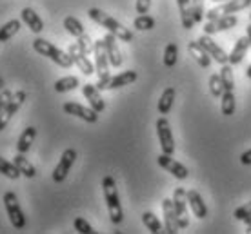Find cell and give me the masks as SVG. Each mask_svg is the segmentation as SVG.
Returning a JSON list of instances; mask_svg holds the SVG:
<instances>
[{
    "mask_svg": "<svg viewBox=\"0 0 251 234\" xmlns=\"http://www.w3.org/2000/svg\"><path fill=\"white\" fill-rule=\"evenodd\" d=\"M80 85V80L76 76H64V78H58L55 82V91L57 93H68V91H73Z\"/></svg>",
    "mask_w": 251,
    "mask_h": 234,
    "instance_id": "83f0119b",
    "label": "cell"
},
{
    "mask_svg": "<svg viewBox=\"0 0 251 234\" xmlns=\"http://www.w3.org/2000/svg\"><path fill=\"white\" fill-rule=\"evenodd\" d=\"M102 191H104V198H106L107 213L113 223H120L124 220V213H122V205H120L119 191H117V184H115L113 176H104L102 180Z\"/></svg>",
    "mask_w": 251,
    "mask_h": 234,
    "instance_id": "7a4b0ae2",
    "label": "cell"
},
{
    "mask_svg": "<svg viewBox=\"0 0 251 234\" xmlns=\"http://www.w3.org/2000/svg\"><path fill=\"white\" fill-rule=\"evenodd\" d=\"M158 165L162 167V169H166L168 172H171L173 176L176 178V180H186L189 174V171L184 167L180 162H176V160L171 158V154H166V152H162L160 156L157 158Z\"/></svg>",
    "mask_w": 251,
    "mask_h": 234,
    "instance_id": "9a60e30c",
    "label": "cell"
},
{
    "mask_svg": "<svg viewBox=\"0 0 251 234\" xmlns=\"http://www.w3.org/2000/svg\"><path fill=\"white\" fill-rule=\"evenodd\" d=\"M4 205H6L7 216H9V220H11L13 227L19 229V231L20 229H24L25 227L24 211L20 209L19 198H17V194H15L13 191H7L6 194H4Z\"/></svg>",
    "mask_w": 251,
    "mask_h": 234,
    "instance_id": "277c9868",
    "label": "cell"
},
{
    "mask_svg": "<svg viewBox=\"0 0 251 234\" xmlns=\"http://www.w3.org/2000/svg\"><path fill=\"white\" fill-rule=\"evenodd\" d=\"M220 80H222L224 91H233L235 89V78H233L231 64H222V67H220Z\"/></svg>",
    "mask_w": 251,
    "mask_h": 234,
    "instance_id": "d6a6232c",
    "label": "cell"
},
{
    "mask_svg": "<svg viewBox=\"0 0 251 234\" xmlns=\"http://www.w3.org/2000/svg\"><path fill=\"white\" fill-rule=\"evenodd\" d=\"M0 174L11 178V180H17L22 172L19 171V167L15 165V162L11 164V162H7V160H4L2 156H0Z\"/></svg>",
    "mask_w": 251,
    "mask_h": 234,
    "instance_id": "836d02e7",
    "label": "cell"
},
{
    "mask_svg": "<svg viewBox=\"0 0 251 234\" xmlns=\"http://www.w3.org/2000/svg\"><path fill=\"white\" fill-rule=\"evenodd\" d=\"M250 6H251V0H227L224 4H220V6L209 9V11L206 13V20L219 19L222 15H233V13H239Z\"/></svg>",
    "mask_w": 251,
    "mask_h": 234,
    "instance_id": "8992f818",
    "label": "cell"
},
{
    "mask_svg": "<svg viewBox=\"0 0 251 234\" xmlns=\"http://www.w3.org/2000/svg\"><path fill=\"white\" fill-rule=\"evenodd\" d=\"M73 227H75V231H78V233H82V234H95L93 227H91L84 218H75Z\"/></svg>",
    "mask_w": 251,
    "mask_h": 234,
    "instance_id": "60d3db41",
    "label": "cell"
},
{
    "mask_svg": "<svg viewBox=\"0 0 251 234\" xmlns=\"http://www.w3.org/2000/svg\"><path fill=\"white\" fill-rule=\"evenodd\" d=\"M20 17H22V22H24L33 33H42V29H44V22H42V19L38 17V13L35 11V9H31V7H24L22 13H20Z\"/></svg>",
    "mask_w": 251,
    "mask_h": 234,
    "instance_id": "ffe728a7",
    "label": "cell"
},
{
    "mask_svg": "<svg viewBox=\"0 0 251 234\" xmlns=\"http://www.w3.org/2000/svg\"><path fill=\"white\" fill-rule=\"evenodd\" d=\"M20 29V20H9L0 27V42H7L9 38H13Z\"/></svg>",
    "mask_w": 251,
    "mask_h": 234,
    "instance_id": "f546056e",
    "label": "cell"
},
{
    "mask_svg": "<svg viewBox=\"0 0 251 234\" xmlns=\"http://www.w3.org/2000/svg\"><path fill=\"white\" fill-rule=\"evenodd\" d=\"M209 91L215 98H220L222 93H224V85H222V80H220V75H211L209 76Z\"/></svg>",
    "mask_w": 251,
    "mask_h": 234,
    "instance_id": "8d00e7d4",
    "label": "cell"
},
{
    "mask_svg": "<svg viewBox=\"0 0 251 234\" xmlns=\"http://www.w3.org/2000/svg\"><path fill=\"white\" fill-rule=\"evenodd\" d=\"M186 198H188V205L191 207L193 214L197 216V218L204 220V218L207 216V207H206V202L202 200L201 194H199L195 189H189V191H186Z\"/></svg>",
    "mask_w": 251,
    "mask_h": 234,
    "instance_id": "d6986e66",
    "label": "cell"
},
{
    "mask_svg": "<svg viewBox=\"0 0 251 234\" xmlns=\"http://www.w3.org/2000/svg\"><path fill=\"white\" fill-rule=\"evenodd\" d=\"M64 113L68 114H73L76 118H80V120L88 122V124H97L99 122V114L93 107H86V106H80V104H76V102H66L62 106Z\"/></svg>",
    "mask_w": 251,
    "mask_h": 234,
    "instance_id": "9c48e42d",
    "label": "cell"
},
{
    "mask_svg": "<svg viewBox=\"0 0 251 234\" xmlns=\"http://www.w3.org/2000/svg\"><path fill=\"white\" fill-rule=\"evenodd\" d=\"M76 44H78V47H80L82 53H86V55H91L93 49H95V42L89 38L88 33H84L82 37L76 38Z\"/></svg>",
    "mask_w": 251,
    "mask_h": 234,
    "instance_id": "74e56055",
    "label": "cell"
},
{
    "mask_svg": "<svg viewBox=\"0 0 251 234\" xmlns=\"http://www.w3.org/2000/svg\"><path fill=\"white\" fill-rule=\"evenodd\" d=\"M176 57H178V45L175 42L166 45V51H164V65L166 67H173L176 64Z\"/></svg>",
    "mask_w": 251,
    "mask_h": 234,
    "instance_id": "e575fe53",
    "label": "cell"
},
{
    "mask_svg": "<svg viewBox=\"0 0 251 234\" xmlns=\"http://www.w3.org/2000/svg\"><path fill=\"white\" fill-rule=\"evenodd\" d=\"M188 51H189V55L193 57V60L201 67H204V69H207L209 65H211V57H209V53H207L204 47H202L199 42H189L188 44Z\"/></svg>",
    "mask_w": 251,
    "mask_h": 234,
    "instance_id": "44dd1931",
    "label": "cell"
},
{
    "mask_svg": "<svg viewBox=\"0 0 251 234\" xmlns=\"http://www.w3.org/2000/svg\"><path fill=\"white\" fill-rule=\"evenodd\" d=\"M176 6L180 11V22H182L184 29H193L195 27V17H193V6L191 0H176Z\"/></svg>",
    "mask_w": 251,
    "mask_h": 234,
    "instance_id": "7402d4cb",
    "label": "cell"
},
{
    "mask_svg": "<svg viewBox=\"0 0 251 234\" xmlns=\"http://www.w3.org/2000/svg\"><path fill=\"white\" fill-rule=\"evenodd\" d=\"M13 93L9 89H4V91H0V113H2V109L7 106V102L11 100Z\"/></svg>",
    "mask_w": 251,
    "mask_h": 234,
    "instance_id": "7bdbcfd3",
    "label": "cell"
},
{
    "mask_svg": "<svg viewBox=\"0 0 251 234\" xmlns=\"http://www.w3.org/2000/svg\"><path fill=\"white\" fill-rule=\"evenodd\" d=\"M33 49L37 51L38 55L48 57L51 62L58 64V65H60V67H64V69H68V67H71V65L75 64L69 53L62 51L60 47H57V45H53L51 42L44 40V38H35V40H33Z\"/></svg>",
    "mask_w": 251,
    "mask_h": 234,
    "instance_id": "3957f363",
    "label": "cell"
},
{
    "mask_svg": "<svg viewBox=\"0 0 251 234\" xmlns=\"http://www.w3.org/2000/svg\"><path fill=\"white\" fill-rule=\"evenodd\" d=\"M157 134H158V142H160V147H162V152L166 154H173L175 152V138H173V133H171V127L168 118L160 116L157 120Z\"/></svg>",
    "mask_w": 251,
    "mask_h": 234,
    "instance_id": "52a82bcc",
    "label": "cell"
},
{
    "mask_svg": "<svg viewBox=\"0 0 251 234\" xmlns=\"http://www.w3.org/2000/svg\"><path fill=\"white\" fill-rule=\"evenodd\" d=\"M119 40L115 37L113 33H107L104 37V44H106V51H107V58H109V64L113 67H120L122 65V53L119 49Z\"/></svg>",
    "mask_w": 251,
    "mask_h": 234,
    "instance_id": "e0dca14e",
    "label": "cell"
},
{
    "mask_svg": "<svg viewBox=\"0 0 251 234\" xmlns=\"http://www.w3.org/2000/svg\"><path fill=\"white\" fill-rule=\"evenodd\" d=\"M220 111L224 116H231L235 113V93L233 91H224L220 96Z\"/></svg>",
    "mask_w": 251,
    "mask_h": 234,
    "instance_id": "f1b7e54d",
    "label": "cell"
},
{
    "mask_svg": "<svg viewBox=\"0 0 251 234\" xmlns=\"http://www.w3.org/2000/svg\"><path fill=\"white\" fill-rule=\"evenodd\" d=\"M137 13L138 15H146V13H150V7H151V0H137Z\"/></svg>",
    "mask_w": 251,
    "mask_h": 234,
    "instance_id": "b9f144b4",
    "label": "cell"
},
{
    "mask_svg": "<svg viewBox=\"0 0 251 234\" xmlns=\"http://www.w3.org/2000/svg\"><path fill=\"white\" fill-rule=\"evenodd\" d=\"M191 6H193L195 22L199 24V22L204 20V15H206V11H204V0H191Z\"/></svg>",
    "mask_w": 251,
    "mask_h": 234,
    "instance_id": "ab89813d",
    "label": "cell"
},
{
    "mask_svg": "<svg viewBox=\"0 0 251 234\" xmlns=\"http://www.w3.org/2000/svg\"><path fill=\"white\" fill-rule=\"evenodd\" d=\"M4 89H6V84H4V80L0 78V91H4Z\"/></svg>",
    "mask_w": 251,
    "mask_h": 234,
    "instance_id": "bcb514c9",
    "label": "cell"
},
{
    "mask_svg": "<svg viewBox=\"0 0 251 234\" xmlns=\"http://www.w3.org/2000/svg\"><path fill=\"white\" fill-rule=\"evenodd\" d=\"M162 213H164V233L176 234L180 231L178 225V218H176V211L173 205V200H162Z\"/></svg>",
    "mask_w": 251,
    "mask_h": 234,
    "instance_id": "5bb4252c",
    "label": "cell"
},
{
    "mask_svg": "<svg viewBox=\"0 0 251 234\" xmlns=\"http://www.w3.org/2000/svg\"><path fill=\"white\" fill-rule=\"evenodd\" d=\"M99 91H100V89L97 87V85H93V84L82 85V95L86 96V100H89V106H91L97 113H102V111L106 109V104H104Z\"/></svg>",
    "mask_w": 251,
    "mask_h": 234,
    "instance_id": "ac0fdd59",
    "label": "cell"
},
{
    "mask_svg": "<svg viewBox=\"0 0 251 234\" xmlns=\"http://www.w3.org/2000/svg\"><path fill=\"white\" fill-rule=\"evenodd\" d=\"M197 42H199V44H201L202 47H204V49L209 53V57L213 58V60H217L220 65H222V64H229V55H227L226 51L222 49V47H220V45L215 42L213 38L209 37V35H206V33H204V35H202V37L199 38Z\"/></svg>",
    "mask_w": 251,
    "mask_h": 234,
    "instance_id": "4fadbf2b",
    "label": "cell"
},
{
    "mask_svg": "<svg viewBox=\"0 0 251 234\" xmlns=\"http://www.w3.org/2000/svg\"><path fill=\"white\" fill-rule=\"evenodd\" d=\"M75 160H76L75 149H66V151L62 152V156H60V162H58L57 167H55V171H53V182L62 184L64 180L68 178V172L71 171Z\"/></svg>",
    "mask_w": 251,
    "mask_h": 234,
    "instance_id": "ba28073f",
    "label": "cell"
},
{
    "mask_svg": "<svg viewBox=\"0 0 251 234\" xmlns=\"http://www.w3.org/2000/svg\"><path fill=\"white\" fill-rule=\"evenodd\" d=\"M27 100V93L25 91H17L15 95L11 96V100L7 102V106L4 109H2V113H0V131H4L7 127V124H9V120H11L15 114L19 113V109L24 106V102Z\"/></svg>",
    "mask_w": 251,
    "mask_h": 234,
    "instance_id": "5b68a950",
    "label": "cell"
},
{
    "mask_svg": "<svg viewBox=\"0 0 251 234\" xmlns=\"http://www.w3.org/2000/svg\"><path fill=\"white\" fill-rule=\"evenodd\" d=\"M246 225H248V229H246V233L251 234V222H250V223H246Z\"/></svg>",
    "mask_w": 251,
    "mask_h": 234,
    "instance_id": "c3c4849f",
    "label": "cell"
},
{
    "mask_svg": "<svg viewBox=\"0 0 251 234\" xmlns=\"http://www.w3.org/2000/svg\"><path fill=\"white\" fill-rule=\"evenodd\" d=\"M240 162L244 165H251V149L250 151L242 152V156H240Z\"/></svg>",
    "mask_w": 251,
    "mask_h": 234,
    "instance_id": "ee69618b",
    "label": "cell"
},
{
    "mask_svg": "<svg viewBox=\"0 0 251 234\" xmlns=\"http://www.w3.org/2000/svg\"><path fill=\"white\" fill-rule=\"evenodd\" d=\"M35 136H37V129L33 126L25 127L24 133L20 134L19 142H17V151L25 154V152L31 149V144H33V140H35Z\"/></svg>",
    "mask_w": 251,
    "mask_h": 234,
    "instance_id": "d4e9b609",
    "label": "cell"
},
{
    "mask_svg": "<svg viewBox=\"0 0 251 234\" xmlns=\"http://www.w3.org/2000/svg\"><path fill=\"white\" fill-rule=\"evenodd\" d=\"M213 2H217V4H220V2H227V0H213Z\"/></svg>",
    "mask_w": 251,
    "mask_h": 234,
    "instance_id": "681fc988",
    "label": "cell"
},
{
    "mask_svg": "<svg viewBox=\"0 0 251 234\" xmlns=\"http://www.w3.org/2000/svg\"><path fill=\"white\" fill-rule=\"evenodd\" d=\"M250 20H251V15H250Z\"/></svg>",
    "mask_w": 251,
    "mask_h": 234,
    "instance_id": "f907efd6",
    "label": "cell"
},
{
    "mask_svg": "<svg viewBox=\"0 0 251 234\" xmlns=\"http://www.w3.org/2000/svg\"><path fill=\"white\" fill-rule=\"evenodd\" d=\"M137 78H138L137 71H124V73H120V75L111 76V80L107 84V89H119V87H124V85H129V84H133Z\"/></svg>",
    "mask_w": 251,
    "mask_h": 234,
    "instance_id": "cb8c5ba5",
    "label": "cell"
},
{
    "mask_svg": "<svg viewBox=\"0 0 251 234\" xmlns=\"http://www.w3.org/2000/svg\"><path fill=\"white\" fill-rule=\"evenodd\" d=\"M13 162H15V165L19 167V171L22 172V176H25V178H35V176H37V169H35V165L25 158L24 152H19V154L13 158Z\"/></svg>",
    "mask_w": 251,
    "mask_h": 234,
    "instance_id": "484cf974",
    "label": "cell"
},
{
    "mask_svg": "<svg viewBox=\"0 0 251 234\" xmlns=\"http://www.w3.org/2000/svg\"><path fill=\"white\" fill-rule=\"evenodd\" d=\"M237 24H239V19H237L235 15H222L219 19L206 20L204 33H206V35H215V33H220V31H227V29L235 27Z\"/></svg>",
    "mask_w": 251,
    "mask_h": 234,
    "instance_id": "7c38bea8",
    "label": "cell"
},
{
    "mask_svg": "<svg viewBox=\"0 0 251 234\" xmlns=\"http://www.w3.org/2000/svg\"><path fill=\"white\" fill-rule=\"evenodd\" d=\"M142 223H144L146 227H148V231H150V233H153V234H158V233H162V231H164L160 220H158L153 213H150V211H146L144 214H142Z\"/></svg>",
    "mask_w": 251,
    "mask_h": 234,
    "instance_id": "1f68e13d",
    "label": "cell"
},
{
    "mask_svg": "<svg viewBox=\"0 0 251 234\" xmlns=\"http://www.w3.org/2000/svg\"><path fill=\"white\" fill-rule=\"evenodd\" d=\"M64 27H66V31H68L69 35H73L75 38L82 37V35L86 33L82 22L78 19H75V17H66V19H64Z\"/></svg>",
    "mask_w": 251,
    "mask_h": 234,
    "instance_id": "4dcf8cb0",
    "label": "cell"
},
{
    "mask_svg": "<svg viewBox=\"0 0 251 234\" xmlns=\"http://www.w3.org/2000/svg\"><path fill=\"white\" fill-rule=\"evenodd\" d=\"M246 31H248V38H250V47H251V24L246 27Z\"/></svg>",
    "mask_w": 251,
    "mask_h": 234,
    "instance_id": "f6af8a7d",
    "label": "cell"
},
{
    "mask_svg": "<svg viewBox=\"0 0 251 234\" xmlns=\"http://www.w3.org/2000/svg\"><path fill=\"white\" fill-rule=\"evenodd\" d=\"M250 49V38L248 37H240L237 42H235V47L229 53V64L231 65H239L242 60H244L246 53Z\"/></svg>",
    "mask_w": 251,
    "mask_h": 234,
    "instance_id": "603a6c76",
    "label": "cell"
},
{
    "mask_svg": "<svg viewBox=\"0 0 251 234\" xmlns=\"http://www.w3.org/2000/svg\"><path fill=\"white\" fill-rule=\"evenodd\" d=\"M176 91L175 87H166L162 91V96L158 100V113L160 114H168L173 107V100H175Z\"/></svg>",
    "mask_w": 251,
    "mask_h": 234,
    "instance_id": "4316f807",
    "label": "cell"
},
{
    "mask_svg": "<svg viewBox=\"0 0 251 234\" xmlns=\"http://www.w3.org/2000/svg\"><path fill=\"white\" fill-rule=\"evenodd\" d=\"M246 76H248V78L251 80V65L248 67V69H246Z\"/></svg>",
    "mask_w": 251,
    "mask_h": 234,
    "instance_id": "7dc6e473",
    "label": "cell"
},
{
    "mask_svg": "<svg viewBox=\"0 0 251 234\" xmlns=\"http://www.w3.org/2000/svg\"><path fill=\"white\" fill-rule=\"evenodd\" d=\"M88 17L93 20V22L100 24L102 27H106L109 33H113L115 37L119 38V40H122V42H133V33L129 31L127 27H124V25L120 24L119 20H115L113 17H109L107 13H104L102 9H99V7L88 9Z\"/></svg>",
    "mask_w": 251,
    "mask_h": 234,
    "instance_id": "6da1fadb",
    "label": "cell"
},
{
    "mask_svg": "<svg viewBox=\"0 0 251 234\" xmlns=\"http://www.w3.org/2000/svg\"><path fill=\"white\" fill-rule=\"evenodd\" d=\"M235 218L244 223H250L251 222V202L244 203L242 207H239V209L235 211Z\"/></svg>",
    "mask_w": 251,
    "mask_h": 234,
    "instance_id": "f35d334b",
    "label": "cell"
},
{
    "mask_svg": "<svg viewBox=\"0 0 251 234\" xmlns=\"http://www.w3.org/2000/svg\"><path fill=\"white\" fill-rule=\"evenodd\" d=\"M173 205L176 211V218H178V225L180 229H188L189 218H188V198H186V191L182 187H176L173 192Z\"/></svg>",
    "mask_w": 251,
    "mask_h": 234,
    "instance_id": "8fae6325",
    "label": "cell"
},
{
    "mask_svg": "<svg viewBox=\"0 0 251 234\" xmlns=\"http://www.w3.org/2000/svg\"><path fill=\"white\" fill-rule=\"evenodd\" d=\"M133 25H135V29H138V31H150V29L155 27V19L150 17L148 13L146 15H138L137 19H135V22H133Z\"/></svg>",
    "mask_w": 251,
    "mask_h": 234,
    "instance_id": "d590c367",
    "label": "cell"
},
{
    "mask_svg": "<svg viewBox=\"0 0 251 234\" xmlns=\"http://www.w3.org/2000/svg\"><path fill=\"white\" fill-rule=\"evenodd\" d=\"M95 73L99 75V78H104V76H109V58H107V51L106 44H104V38L97 40L95 42Z\"/></svg>",
    "mask_w": 251,
    "mask_h": 234,
    "instance_id": "30bf717a",
    "label": "cell"
},
{
    "mask_svg": "<svg viewBox=\"0 0 251 234\" xmlns=\"http://www.w3.org/2000/svg\"><path fill=\"white\" fill-rule=\"evenodd\" d=\"M68 53L71 55V58H73L75 65L82 71V73H84V75H93V73H95V65L89 62L88 55H86V53H82L80 47H78V44H71V45H69Z\"/></svg>",
    "mask_w": 251,
    "mask_h": 234,
    "instance_id": "2e32d148",
    "label": "cell"
}]
</instances>
